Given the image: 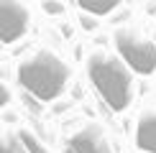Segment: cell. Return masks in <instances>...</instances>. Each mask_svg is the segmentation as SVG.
Returning <instances> with one entry per match:
<instances>
[{"mask_svg": "<svg viewBox=\"0 0 156 153\" xmlns=\"http://www.w3.org/2000/svg\"><path fill=\"white\" fill-rule=\"evenodd\" d=\"M87 72L92 79L95 89L102 94L110 110L123 112L133 100V79L131 69L123 64L118 56L105 54V51H95L87 59Z\"/></svg>", "mask_w": 156, "mask_h": 153, "instance_id": "cell-1", "label": "cell"}, {"mask_svg": "<svg viewBox=\"0 0 156 153\" xmlns=\"http://www.w3.org/2000/svg\"><path fill=\"white\" fill-rule=\"evenodd\" d=\"M18 82L36 100H54L69 82V66L54 51H36L18 66Z\"/></svg>", "mask_w": 156, "mask_h": 153, "instance_id": "cell-2", "label": "cell"}, {"mask_svg": "<svg viewBox=\"0 0 156 153\" xmlns=\"http://www.w3.org/2000/svg\"><path fill=\"white\" fill-rule=\"evenodd\" d=\"M113 41L128 69H133L138 74L156 72V43L151 38L136 33V31H115Z\"/></svg>", "mask_w": 156, "mask_h": 153, "instance_id": "cell-3", "label": "cell"}, {"mask_svg": "<svg viewBox=\"0 0 156 153\" xmlns=\"http://www.w3.org/2000/svg\"><path fill=\"white\" fill-rule=\"evenodd\" d=\"M31 13L23 3L16 0H0V41L13 43L28 31Z\"/></svg>", "mask_w": 156, "mask_h": 153, "instance_id": "cell-4", "label": "cell"}, {"mask_svg": "<svg viewBox=\"0 0 156 153\" xmlns=\"http://www.w3.org/2000/svg\"><path fill=\"white\" fill-rule=\"evenodd\" d=\"M69 151L74 153H113L108 138L97 127H84L69 138Z\"/></svg>", "mask_w": 156, "mask_h": 153, "instance_id": "cell-5", "label": "cell"}, {"mask_svg": "<svg viewBox=\"0 0 156 153\" xmlns=\"http://www.w3.org/2000/svg\"><path fill=\"white\" fill-rule=\"evenodd\" d=\"M136 145L146 153H156V110L141 115L136 127Z\"/></svg>", "mask_w": 156, "mask_h": 153, "instance_id": "cell-6", "label": "cell"}, {"mask_svg": "<svg viewBox=\"0 0 156 153\" xmlns=\"http://www.w3.org/2000/svg\"><path fill=\"white\" fill-rule=\"evenodd\" d=\"M77 8L90 15H108L118 8V0H77Z\"/></svg>", "mask_w": 156, "mask_h": 153, "instance_id": "cell-7", "label": "cell"}, {"mask_svg": "<svg viewBox=\"0 0 156 153\" xmlns=\"http://www.w3.org/2000/svg\"><path fill=\"white\" fill-rule=\"evenodd\" d=\"M18 143L23 145L26 153H49V148H46V145H44L31 130H21V133H18Z\"/></svg>", "mask_w": 156, "mask_h": 153, "instance_id": "cell-8", "label": "cell"}, {"mask_svg": "<svg viewBox=\"0 0 156 153\" xmlns=\"http://www.w3.org/2000/svg\"><path fill=\"white\" fill-rule=\"evenodd\" d=\"M44 10H46L49 15H64V5L56 3V0H46V3H44Z\"/></svg>", "mask_w": 156, "mask_h": 153, "instance_id": "cell-9", "label": "cell"}, {"mask_svg": "<svg viewBox=\"0 0 156 153\" xmlns=\"http://www.w3.org/2000/svg\"><path fill=\"white\" fill-rule=\"evenodd\" d=\"M0 153H26V151H23V145L18 148V143H10V140L0 138Z\"/></svg>", "mask_w": 156, "mask_h": 153, "instance_id": "cell-10", "label": "cell"}, {"mask_svg": "<svg viewBox=\"0 0 156 153\" xmlns=\"http://www.w3.org/2000/svg\"><path fill=\"white\" fill-rule=\"evenodd\" d=\"M8 102H10V89L5 87L3 82H0V110H3V107L8 105Z\"/></svg>", "mask_w": 156, "mask_h": 153, "instance_id": "cell-11", "label": "cell"}, {"mask_svg": "<svg viewBox=\"0 0 156 153\" xmlns=\"http://www.w3.org/2000/svg\"><path fill=\"white\" fill-rule=\"evenodd\" d=\"M82 25H84L87 31H92V28H95V21H92V15H84V18H82Z\"/></svg>", "mask_w": 156, "mask_h": 153, "instance_id": "cell-12", "label": "cell"}, {"mask_svg": "<svg viewBox=\"0 0 156 153\" xmlns=\"http://www.w3.org/2000/svg\"><path fill=\"white\" fill-rule=\"evenodd\" d=\"M67 153H74V151H67Z\"/></svg>", "mask_w": 156, "mask_h": 153, "instance_id": "cell-13", "label": "cell"}, {"mask_svg": "<svg viewBox=\"0 0 156 153\" xmlns=\"http://www.w3.org/2000/svg\"><path fill=\"white\" fill-rule=\"evenodd\" d=\"M0 46H3V41H0Z\"/></svg>", "mask_w": 156, "mask_h": 153, "instance_id": "cell-14", "label": "cell"}]
</instances>
